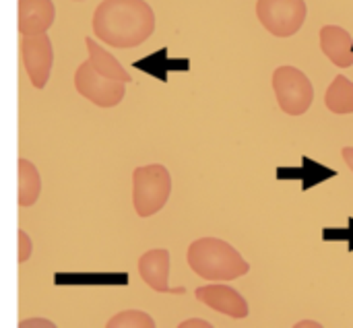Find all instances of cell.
Segmentation results:
<instances>
[{
    "label": "cell",
    "instance_id": "cell-1",
    "mask_svg": "<svg viewBox=\"0 0 353 328\" xmlns=\"http://www.w3.org/2000/svg\"><path fill=\"white\" fill-rule=\"evenodd\" d=\"M155 31V12L145 0H103L93 12V33L114 48H137Z\"/></svg>",
    "mask_w": 353,
    "mask_h": 328
},
{
    "label": "cell",
    "instance_id": "cell-2",
    "mask_svg": "<svg viewBox=\"0 0 353 328\" xmlns=\"http://www.w3.org/2000/svg\"><path fill=\"white\" fill-rule=\"evenodd\" d=\"M186 260L188 267L205 281H234L250 271V265L240 256V252L219 238L194 240L188 246Z\"/></svg>",
    "mask_w": 353,
    "mask_h": 328
},
{
    "label": "cell",
    "instance_id": "cell-3",
    "mask_svg": "<svg viewBox=\"0 0 353 328\" xmlns=\"http://www.w3.org/2000/svg\"><path fill=\"white\" fill-rule=\"evenodd\" d=\"M172 194V176L165 165H141L132 174V203L141 219L159 213Z\"/></svg>",
    "mask_w": 353,
    "mask_h": 328
},
{
    "label": "cell",
    "instance_id": "cell-4",
    "mask_svg": "<svg viewBox=\"0 0 353 328\" xmlns=\"http://www.w3.org/2000/svg\"><path fill=\"white\" fill-rule=\"evenodd\" d=\"M273 91L279 107L290 116H302L314 101V87L310 79L296 66H279L273 72Z\"/></svg>",
    "mask_w": 353,
    "mask_h": 328
},
{
    "label": "cell",
    "instance_id": "cell-5",
    "mask_svg": "<svg viewBox=\"0 0 353 328\" xmlns=\"http://www.w3.org/2000/svg\"><path fill=\"white\" fill-rule=\"evenodd\" d=\"M308 14L304 0H256V17L275 37H290L300 31Z\"/></svg>",
    "mask_w": 353,
    "mask_h": 328
},
{
    "label": "cell",
    "instance_id": "cell-6",
    "mask_svg": "<svg viewBox=\"0 0 353 328\" xmlns=\"http://www.w3.org/2000/svg\"><path fill=\"white\" fill-rule=\"evenodd\" d=\"M74 87L79 95H83L87 101H91L97 107H116L122 103L126 95V83L101 76L89 64V60L79 64L74 72Z\"/></svg>",
    "mask_w": 353,
    "mask_h": 328
},
{
    "label": "cell",
    "instance_id": "cell-7",
    "mask_svg": "<svg viewBox=\"0 0 353 328\" xmlns=\"http://www.w3.org/2000/svg\"><path fill=\"white\" fill-rule=\"evenodd\" d=\"M21 60L27 76L35 89H43L50 81L54 66V45L50 35L33 33L21 35Z\"/></svg>",
    "mask_w": 353,
    "mask_h": 328
},
{
    "label": "cell",
    "instance_id": "cell-8",
    "mask_svg": "<svg viewBox=\"0 0 353 328\" xmlns=\"http://www.w3.org/2000/svg\"><path fill=\"white\" fill-rule=\"evenodd\" d=\"M196 300L209 306L215 312H221L230 318H246L248 316V302L230 285L221 281H213L211 285H203L194 291Z\"/></svg>",
    "mask_w": 353,
    "mask_h": 328
},
{
    "label": "cell",
    "instance_id": "cell-9",
    "mask_svg": "<svg viewBox=\"0 0 353 328\" xmlns=\"http://www.w3.org/2000/svg\"><path fill=\"white\" fill-rule=\"evenodd\" d=\"M141 279L157 294H184V289L170 287V252L165 248H155L139 258Z\"/></svg>",
    "mask_w": 353,
    "mask_h": 328
},
{
    "label": "cell",
    "instance_id": "cell-10",
    "mask_svg": "<svg viewBox=\"0 0 353 328\" xmlns=\"http://www.w3.org/2000/svg\"><path fill=\"white\" fill-rule=\"evenodd\" d=\"M56 6L52 0H19V33H48L54 25Z\"/></svg>",
    "mask_w": 353,
    "mask_h": 328
},
{
    "label": "cell",
    "instance_id": "cell-11",
    "mask_svg": "<svg viewBox=\"0 0 353 328\" xmlns=\"http://www.w3.org/2000/svg\"><path fill=\"white\" fill-rule=\"evenodd\" d=\"M353 37L339 25H325L321 29V50L339 68L353 64Z\"/></svg>",
    "mask_w": 353,
    "mask_h": 328
},
{
    "label": "cell",
    "instance_id": "cell-12",
    "mask_svg": "<svg viewBox=\"0 0 353 328\" xmlns=\"http://www.w3.org/2000/svg\"><path fill=\"white\" fill-rule=\"evenodd\" d=\"M85 43H87V52H89V64H91L101 76H108V79H114V81H122V83H130V81H132V76H130L128 70L116 60V56H112L108 50H103L95 39L87 37Z\"/></svg>",
    "mask_w": 353,
    "mask_h": 328
},
{
    "label": "cell",
    "instance_id": "cell-13",
    "mask_svg": "<svg viewBox=\"0 0 353 328\" xmlns=\"http://www.w3.org/2000/svg\"><path fill=\"white\" fill-rule=\"evenodd\" d=\"M19 205L21 207H33L41 192V178L33 161L19 159Z\"/></svg>",
    "mask_w": 353,
    "mask_h": 328
},
{
    "label": "cell",
    "instance_id": "cell-14",
    "mask_svg": "<svg viewBox=\"0 0 353 328\" xmlns=\"http://www.w3.org/2000/svg\"><path fill=\"white\" fill-rule=\"evenodd\" d=\"M325 103L333 114H353V83L343 76L337 74L333 83L327 89Z\"/></svg>",
    "mask_w": 353,
    "mask_h": 328
},
{
    "label": "cell",
    "instance_id": "cell-15",
    "mask_svg": "<svg viewBox=\"0 0 353 328\" xmlns=\"http://www.w3.org/2000/svg\"><path fill=\"white\" fill-rule=\"evenodd\" d=\"M110 328H153L155 320L143 310H124L108 320Z\"/></svg>",
    "mask_w": 353,
    "mask_h": 328
},
{
    "label": "cell",
    "instance_id": "cell-16",
    "mask_svg": "<svg viewBox=\"0 0 353 328\" xmlns=\"http://www.w3.org/2000/svg\"><path fill=\"white\" fill-rule=\"evenodd\" d=\"M31 254H33V242L25 229H19V263L25 265L31 258Z\"/></svg>",
    "mask_w": 353,
    "mask_h": 328
},
{
    "label": "cell",
    "instance_id": "cell-17",
    "mask_svg": "<svg viewBox=\"0 0 353 328\" xmlns=\"http://www.w3.org/2000/svg\"><path fill=\"white\" fill-rule=\"evenodd\" d=\"M21 328H29V327H43V328H54V322L52 320H46V318H27V320H21L19 322Z\"/></svg>",
    "mask_w": 353,
    "mask_h": 328
},
{
    "label": "cell",
    "instance_id": "cell-18",
    "mask_svg": "<svg viewBox=\"0 0 353 328\" xmlns=\"http://www.w3.org/2000/svg\"><path fill=\"white\" fill-rule=\"evenodd\" d=\"M188 327H201V328H209L211 325L207 320H199V318H192V320H184L180 328H188Z\"/></svg>",
    "mask_w": 353,
    "mask_h": 328
},
{
    "label": "cell",
    "instance_id": "cell-19",
    "mask_svg": "<svg viewBox=\"0 0 353 328\" xmlns=\"http://www.w3.org/2000/svg\"><path fill=\"white\" fill-rule=\"evenodd\" d=\"M343 159H345L347 167L353 172V147H345L343 149Z\"/></svg>",
    "mask_w": 353,
    "mask_h": 328
},
{
    "label": "cell",
    "instance_id": "cell-20",
    "mask_svg": "<svg viewBox=\"0 0 353 328\" xmlns=\"http://www.w3.org/2000/svg\"><path fill=\"white\" fill-rule=\"evenodd\" d=\"M298 327H319V325H314V322H308V320H306V322H300Z\"/></svg>",
    "mask_w": 353,
    "mask_h": 328
}]
</instances>
